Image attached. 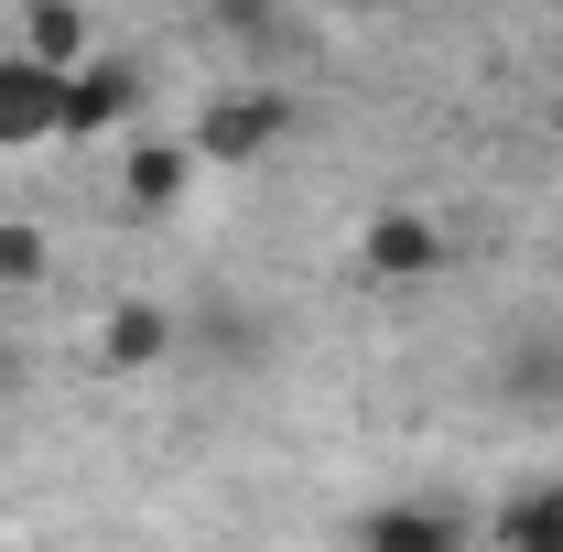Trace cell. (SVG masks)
Instances as JSON below:
<instances>
[{"mask_svg":"<svg viewBox=\"0 0 563 552\" xmlns=\"http://www.w3.org/2000/svg\"><path fill=\"white\" fill-rule=\"evenodd\" d=\"M196 163H261L272 141H292V98L282 87H239V98H217V109H196Z\"/></svg>","mask_w":563,"mask_h":552,"instance_id":"cell-1","label":"cell"},{"mask_svg":"<svg viewBox=\"0 0 563 552\" xmlns=\"http://www.w3.org/2000/svg\"><path fill=\"white\" fill-rule=\"evenodd\" d=\"M196 336L217 346V357H261V325H239V303H207V325Z\"/></svg>","mask_w":563,"mask_h":552,"instance_id":"cell-11","label":"cell"},{"mask_svg":"<svg viewBox=\"0 0 563 552\" xmlns=\"http://www.w3.org/2000/svg\"><path fill=\"white\" fill-rule=\"evenodd\" d=\"M444 250H455V239H444L433 217H412V207L368 217V239H357V261H368L379 281H433V272H444Z\"/></svg>","mask_w":563,"mask_h":552,"instance_id":"cell-4","label":"cell"},{"mask_svg":"<svg viewBox=\"0 0 563 552\" xmlns=\"http://www.w3.org/2000/svg\"><path fill=\"white\" fill-rule=\"evenodd\" d=\"M174 346H185L174 303H109V336H98V357H109V368H163Z\"/></svg>","mask_w":563,"mask_h":552,"instance_id":"cell-7","label":"cell"},{"mask_svg":"<svg viewBox=\"0 0 563 552\" xmlns=\"http://www.w3.org/2000/svg\"><path fill=\"white\" fill-rule=\"evenodd\" d=\"M131 109H141V66L87 55V66L66 76V120H55V141H109V131H131Z\"/></svg>","mask_w":563,"mask_h":552,"instance_id":"cell-2","label":"cell"},{"mask_svg":"<svg viewBox=\"0 0 563 552\" xmlns=\"http://www.w3.org/2000/svg\"><path fill=\"white\" fill-rule=\"evenodd\" d=\"M55 120H66V76L33 66V55H0V152L55 141Z\"/></svg>","mask_w":563,"mask_h":552,"instance_id":"cell-3","label":"cell"},{"mask_svg":"<svg viewBox=\"0 0 563 552\" xmlns=\"http://www.w3.org/2000/svg\"><path fill=\"white\" fill-rule=\"evenodd\" d=\"M488 531H498V552H563V487H509Z\"/></svg>","mask_w":563,"mask_h":552,"instance_id":"cell-9","label":"cell"},{"mask_svg":"<svg viewBox=\"0 0 563 552\" xmlns=\"http://www.w3.org/2000/svg\"><path fill=\"white\" fill-rule=\"evenodd\" d=\"M11 281H44V228H22V217H0V292Z\"/></svg>","mask_w":563,"mask_h":552,"instance_id":"cell-10","label":"cell"},{"mask_svg":"<svg viewBox=\"0 0 563 552\" xmlns=\"http://www.w3.org/2000/svg\"><path fill=\"white\" fill-rule=\"evenodd\" d=\"M11 55L76 76L87 55H98V44H87V0H22V44H11Z\"/></svg>","mask_w":563,"mask_h":552,"instance_id":"cell-6","label":"cell"},{"mask_svg":"<svg viewBox=\"0 0 563 552\" xmlns=\"http://www.w3.org/2000/svg\"><path fill=\"white\" fill-rule=\"evenodd\" d=\"M368 552H466V509H444V498H390V509H368Z\"/></svg>","mask_w":563,"mask_h":552,"instance_id":"cell-5","label":"cell"},{"mask_svg":"<svg viewBox=\"0 0 563 552\" xmlns=\"http://www.w3.org/2000/svg\"><path fill=\"white\" fill-rule=\"evenodd\" d=\"M120 185H131V207H141V217L185 207V185H196V141H131Z\"/></svg>","mask_w":563,"mask_h":552,"instance_id":"cell-8","label":"cell"},{"mask_svg":"<svg viewBox=\"0 0 563 552\" xmlns=\"http://www.w3.org/2000/svg\"><path fill=\"white\" fill-rule=\"evenodd\" d=\"M0 346H11V325H0Z\"/></svg>","mask_w":563,"mask_h":552,"instance_id":"cell-14","label":"cell"},{"mask_svg":"<svg viewBox=\"0 0 563 552\" xmlns=\"http://www.w3.org/2000/svg\"><path fill=\"white\" fill-rule=\"evenodd\" d=\"M0 390H11V346H0Z\"/></svg>","mask_w":563,"mask_h":552,"instance_id":"cell-12","label":"cell"},{"mask_svg":"<svg viewBox=\"0 0 563 552\" xmlns=\"http://www.w3.org/2000/svg\"><path fill=\"white\" fill-rule=\"evenodd\" d=\"M553 131H563V98H553Z\"/></svg>","mask_w":563,"mask_h":552,"instance_id":"cell-13","label":"cell"}]
</instances>
